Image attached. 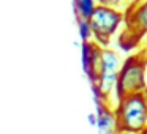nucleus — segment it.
I'll return each instance as SVG.
<instances>
[{"label":"nucleus","mask_w":147,"mask_h":134,"mask_svg":"<svg viewBox=\"0 0 147 134\" xmlns=\"http://www.w3.org/2000/svg\"><path fill=\"white\" fill-rule=\"evenodd\" d=\"M119 131L142 133L147 131V90L120 98L115 106Z\"/></svg>","instance_id":"f257e3e1"},{"label":"nucleus","mask_w":147,"mask_h":134,"mask_svg":"<svg viewBox=\"0 0 147 134\" xmlns=\"http://www.w3.org/2000/svg\"><path fill=\"white\" fill-rule=\"evenodd\" d=\"M146 71H147V57L133 55L123 60L122 68L119 71L117 87H115V98L117 101L127 95L136 92H146Z\"/></svg>","instance_id":"f03ea898"},{"label":"nucleus","mask_w":147,"mask_h":134,"mask_svg":"<svg viewBox=\"0 0 147 134\" xmlns=\"http://www.w3.org/2000/svg\"><path fill=\"white\" fill-rule=\"evenodd\" d=\"M89 19L93 29V40L101 46H108L123 22V11H120L117 7L98 3Z\"/></svg>","instance_id":"7ed1b4c3"},{"label":"nucleus","mask_w":147,"mask_h":134,"mask_svg":"<svg viewBox=\"0 0 147 134\" xmlns=\"http://www.w3.org/2000/svg\"><path fill=\"white\" fill-rule=\"evenodd\" d=\"M96 114H98V128L101 133H112V131H119L117 128V115L115 111H112L108 106V103L96 106Z\"/></svg>","instance_id":"20e7f679"},{"label":"nucleus","mask_w":147,"mask_h":134,"mask_svg":"<svg viewBox=\"0 0 147 134\" xmlns=\"http://www.w3.org/2000/svg\"><path fill=\"white\" fill-rule=\"evenodd\" d=\"M122 58L114 49L101 46V74H119L122 68Z\"/></svg>","instance_id":"39448f33"},{"label":"nucleus","mask_w":147,"mask_h":134,"mask_svg":"<svg viewBox=\"0 0 147 134\" xmlns=\"http://www.w3.org/2000/svg\"><path fill=\"white\" fill-rule=\"evenodd\" d=\"M130 29L134 30L138 38L147 33V0L142 2L138 8L131 11L130 17Z\"/></svg>","instance_id":"423d86ee"},{"label":"nucleus","mask_w":147,"mask_h":134,"mask_svg":"<svg viewBox=\"0 0 147 134\" xmlns=\"http://www.w3.org/2000/svg\"><path fill=\"white\" fill-rule=\"evenodd\" d=\"M95 46H96V41H84L81 44V63H82V70L86 76H89L90 71H92Z\"/></svg>","instance_id":"0eeeda50"},{"label":"nucleus","mask_w":147,"mask_h":134,"mask_svg":"<svg viewBox=\"0 0 147 134\" xmlns=\"http://www.w3.org/2000/svg\"><path fill=\"white\" fill-rule=\"evenodd\" d=\"M98 0H73L74 14L78 19H89L95 8L98 7Z\"/></svg>","instance_id":"6e6552de"},{"label":"nucleus","mask_w":147,"mask_h":134,"mask_svg":"<svg viewBox=\"0 0 147 134\" xmlns=\"http://www.w3.org/2000/svg\"><path fill=\"white\" fill-rule=\"evenodd\" d=\"M78 32H79L81 41H92L93 40V29L90 19H78Z\"/></svg>","instance_id":"1a4fd4ad"},{"label":"nucleus","mask_w":147,"mask_h":134,"mask_svg":"<svg viewBox=\"0 0 147 134\" xmlns=\"http://www.w3.org/2000/svg\"><path fill=\"white\" fill-rule=\"evenodd\" d=\"M100 3H105V5H111V7H120L122 3H125L127 0H98Z\"/></svg>","instance_id":"9d476101"},{"label":"nucleus","mask_w":147,"mask_h":134,"mask_svg":"<svg viewBox=\"0 0 147 134\" xmlns=\"http://www.w3.org/2000/svg\"><path fill=\"white\" fill-rule=\"evenodd\" d=\"M87 121H89V125H92V126H96V123H98V114H96V111L92 112V114H89Z\"/></svg>","instance_id":"9b49d317"},{"label":"nucleus","mask_w":147,"mask_h":134,"mask_svg":"<svg viewBox=\"0 0 147 134\" xmlns=\"http://www.w3.org/2000/svg\"><path fill=\"white\" fill-rule=\"evenodd\" d=\"M146 54H147V49H146Z\"/></svg>","instance_id":"f8f14e48"}]
</instances>
